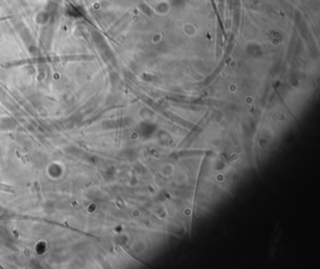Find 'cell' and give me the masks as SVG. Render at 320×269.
Wrapping results in <instances>:
<instances>
[{"label":"cell","instance_id":"6da1fadb","mask_svg":"<svg viewBox=\"0 0 320 269\" xmlns=\"http://www.w3.org/2000/svg\"><path fill=\"white\" fill-rule=\"evenodd\" d=\"M0 189H2V190H5V191H10V192H12V191H13V190H12V188H11V187H7V185H3V184H1V185H0Z\"/></svg>","mask_w":320,"mask_h":269}]
</instances>
